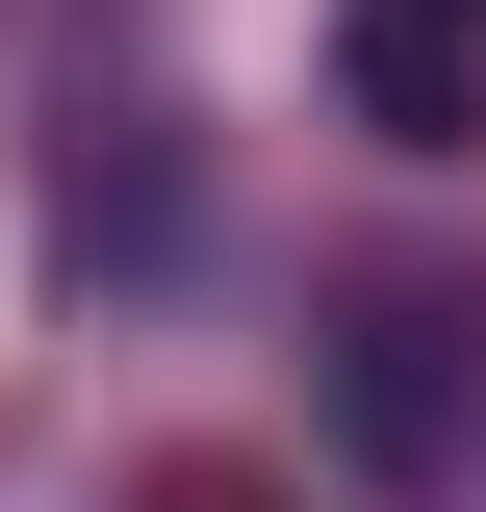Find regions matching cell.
Segmentation results:
<instances>
[{
  "mask_svg": "<svg viewBox=\"0 0 486 512\" xmlns=\"http://www.w3.org/2000/svg\"><path fill=\"white\" fill-rule=\"evenodd\" d=\"M333 103L384 154H461L486 128V0H333Z\"/></svg>",
  "mask_w": 486,
  "mask_h": 512,
  "instance_id": "6da1fadb",
  "label": "cell"
}]
</instances>
